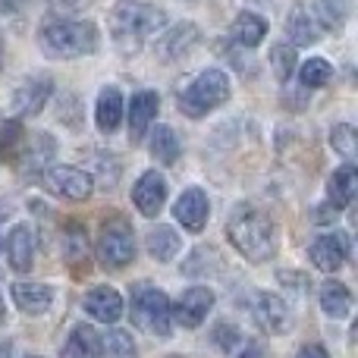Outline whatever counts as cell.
<instances>
[{
	"mask_svg": "<svg viewBox=\"0 0 358 358\" xmlns=\"http://www.w3.org/2000/svg\"><path fill=\"white\" fill-rule=\"evenodd\" d=\"M164 25V10L145 0H120L110 13V35L123 57L142 50V41Z\"/></svg>",
	"mask_w": 358,
	"mask_h": 358,
	"instance_id": "obj_1",
	"label": "cell"
},
{
	"mask_svg": "<svg viewBox=\"0 0 358 358\" xmlns=\"http://www.w3.org/2000/svg\"><path fill=\"white\" fill-rule=\"evenodd\" d=\"M233 245L245 255L248 261H271L273 252H277V229H273V220L267 214H261L258 208H239L233 214L227 227Z\"/></svg>",
	"mask_w": 358,
	"mask_h": 358,
	"instance_id": "obj_2",
	"label": "cell"
},
{
	"mask_svg": "<svg viewBox=\"0 0 358 358\" xmlns=\"http://www.w3.org/2000/svg\"><path fill=\"white\" fill-rule=\"evenodd\" d=\"M41 50L54 60H69V57L92 54L98 48V29L88 19H54L38 31Z\"/></svg>",
	"mask_w": 358,
	"mask_h": 358,
	"instance_id": "obj_3",
	"label": "cell"
},
{
	"mask_svg": "<svg viewBox=\"0 0 358 358\" xmlns=\"http://www.w3.org/2000/svg\"><path fill=\"white\" fill-rule=\"evenodd\" d=\"M229 98V79L223 69H204L192 79V85H185L179 92V110L185 117L198 120L204 113H210L214 107H220Z\"/></svg>",
	"mask_w": 358,
	"mask_h": 358,
	"instance_id": "obj_4",
	"label": "cell"
},
{
	"mask_svg": "<svg viewBox=\"0 0 358 358\" xmlns=\"http://www.w3.org/2000/svg\"><path fill=\"white\" fill-rule=\"evenodd\" d=\"M129 311H132V324L138 330L151 336H167L170 334V299L164 289L151 283H138L132 289V302H129Z\"/></svg>",
	"mask_w": 358,
	"mask_h": 358,
	"instance_id": "obj_5",
	"label": "cell"
},
{
	"mask_svg": "<svg viewBox=\"0 0 358 358\" xmlns=\"http://www.w3.org/2000/svg\"><path fill=\"white\" fill-rule=\"evenodd\" d=\"M136 258V236H132V227L126 217L110 214L104 223H101V236H98V261L104 267H126Z\"/></svg>",
	"mask_w": 358,
	"mask_h": 358,
	"instance_id": "obj_6",
	"label": "cell"
},
{
	"mask_svg": "<svg viewBox=\"0 0 358 358\" xmlns=\"http://www.w3.org/2000/svg\"><path fill=\"white\" fill-rule=\"evenodd\" d=\"M44 185H48L50 192H57V195H63V198H73V201H85L94 189L92 176L79 167H48Z\"/></svg>",
	"mask_w": 358,
	"mask_h": 358,
	"instance_id": "obj_7",
	"label": "cell"
},
{
	"mask_svg": "<svg viewBox=\"0 0 358 358\" xmlns=\"http://www.w3.org/2000/svg\"><path fill=\"white\" fill-rule=\"evenodd\" d=\"M308 258H311V264H315L317 271H327V273L340 271L343 261L349 258V236H343V233L317 236V239L311 242V248H308Z\"/></svg>",
	"mask_w": 358,
	"mask_h": 358,
	"instance_id": "obj_8",
	"label": "cell"
},
{
	"mask_svg": "<svg viewBox=\"0 0 358 358\" xmlns=\"http://www.w3.org/2000/svg\"><path fill=\"white\" fill-rule=\"evenodd\" d=\"M255 321L267 330V334H286L292 327V317L286 302L277 296V292H258L255 299Z\"/></svg>",
	"mask_w": 358,
	"mask_h": 358,
	"instance_id": "obj_9",
	"label": "cell"
},
{
	"mask_svg": "<svg viewBox=\"0 0 358 358\" xmlns=\"http://www.w3.org/2000/svg\"><path fill=\"white\" fill-rule=\"evenodd\" d=\"M132 201H136V208L142 210L145 217H157L164 201H167V179L157 173V170H148V173L136 182V189H132Z\"/></svg>",
	"mask_w": 358,
	"mask_h": 358,
	"instance_id": "obj_10",
	"label": "cell"
},
{
	"mask_svg": "<svg viewBox=\"0 0 358 358\" xmlns=\"http://www.w3.org/2000/svg\"><path fill=\"white\" fill-rule=\"evenodd\" d=\"M210 308H214V292H210L208 286H192V289H185L176 302V321L192 330L208 317Z\"/></svg>",
	"mask_w": 358,
	"mask_h": 358,
	"instance_id": "obj_11",
	"label": "cell"
},
{
	"mask_svg": "<svg viewBox=\"0 0 358 358\" xmlns=\"http://www.w3.org/2000/svg\"><path fill=\"white\" fill-rule=\"evenodd\" d=\"M173 214L189 233H201L204 223H208V195L201 189H185L179 195Z\"/></svg>",
	"mask_w": 358,
	"mask_h": 358,
	"instance_id": "obj_12",
	"label": "cell"
},
{
	"mask_svg": "<svg viewBox=\"0 0 358 358\" xmlns=\"http://www.w3.org/2000/svg\"><path fill=\"white\" fill-rule=\"evenodd\" d=\"M85 311L92 317H98L101 324H113L123 315V299H120V292L110 289V286H98V289H92L85 296Z\"/></svg>",
	"mask_w": 358,
	"mask_h": 358,
	"instance_id": "obj_13",
	"label": "cell"
},
{
	"mask_svg": "<svg viewBox=\"0 0 358 358\" xmlns=\"http://www.w3.org/2000/svg\"><path fill=\"white\" fill-rule=\"evenodd\" d=\"M157 94L155 92H138L132 94V104H129V136L132 142H142L145 132H148L151 120L157 117Z\"/></svg>",
	"mask_w": 358,
	"mask_h": 358,
	"instance_id": "obj_14",
	"label": "cell"
},
{
	"mask_svg": "<svg viewBox=\"0 0 358 358\" xmlns=\"http://www.w3.org/2000/svg\"><path fill=\"white\" fill-rule=\"evenodd\" d=\"M355 192H358V170H355V164H343V167L336 170V173L330 176V182H327L330 204H334L336 210L349 208V204L355 201Z\"/></svg>",
	"mask_w": 358,
	"mask_h": 358,
	"instance_id": "obj_15",
	"label": "cell"
},
{
	"mask_svg": "<svg viewBox=\"0 0 358 358\" xmlns=\"http://www.w3.org/2000/svg\"><path fill=\"white\" fill-rule=\"evenodd\" d=\"M6 255H10V264L13 271H31V261H35V236L25 223L13 227L10 233V242H6Z\"/></svg>",
	"mask_w": 358,
	"mask_h": 358,
	"instance_id": "obj_16",
	"label": "cell"
},
{
	"mask_svg": "<svg viewBox=\"0 0 358 358\" xmlns=\"http://www.w3.org/2000/svg\"><path fill=\"white\" fill-rule=\"evenodd\" d=\"M48 98H50V82L48 79H31L16 92V98H13V110H16V117H35V113H41V107H44Z\"/></svg>",
	"mask_w": 358,
	"mask_h": 358,
	"instance_id": "obj_17",
	"label": "cell"
},
{
	"mask_svg": "<svg viewBox=\"0 0 358 358\" xmlns=\"http://www.w3.org/2000/svg\"><path fill=\"white\" fill-rule=\"evenodd\" d=\"M195 41H198V29L192 22H182L161 38L157 54H161L164 60H182V54H189V50L195 48Z\"/></svg>",
	"mask_w": 358,
	"mask_h": 358,
	"instance_id": "obj_18",
	"label": "cell"
},
{
	"mask_svg": "<svg viewBox=\"0 0 358 358\" xmlns=\"http://www.w3.org/2000/svg\"><path fill=\"white\" fill-rule=\"evenodd\" d=\"M50 286L44 283H13V302L25 311V315H44L50 308Z\"/></svg>",
	"mask_w": 358,
	"mask_h": 358,
	"instance_id": "obj_19",
	"label": "cell"
},
{
	"mask_svg": "<svg viewBox=\"0 0 358 358\" xmlns=\"http://www.w3.org/2000/svg\"><path fill=\"white\" fill-rule=\"evenodd\" d=\"M50 157H54V142H50V136H35L25 142L16 164L22 173H38L41 167H50Z\"/></svg>",
	"mask_w": 358,
	"mask_h": 358,
	"instance_id": "obj_20",
	"label": "cell"
},
{
	"mask_svg": "<svg viewBox=\"0 0 358 358\" xmlns=\"http://www.w3.org/2000/svg\"><path fill=\"white\" fill-rule=\"evenodd\" d=\"M63 358H101V336L94 327L79 324L69 334L66 346H63Z\"/></svg>",
	"mask_w": 358,
	"mask_h": 358,
	"instance_id": "obj_21",
	"label": "cell"
},
{
	"mask_svg": "<svg viewBox=\"0 0 358 358\" xmlns=\"http://www.w3.org/2000/svg\"><path fill=\"white\" fill-rule=\"evenodd\" d=\"M286 31H289L292 48H296V44L308 48V44H315L317 38H321V25L315 22V16H311L305 6H292L289 22H286Z\"/></svg>",
	"mask_w": 358,
	"mask_h": 358,
	"instance_id": "obj_22",
	"label": "cell"
},
{
	"mask_svg": "<svg viewBox=\"0 0 358 358\" xmlns=\"http://www.w3.org/2000/svg\"><path fill=\"white\" fill-rule=\"evenodd\" d=\"M321 308L327 317L340 321V317H346L349 311H352V292L343 283H336V280H327V283L321 286Z\"/></svg>",
	"mask_w": 358,
	"mask_h": 358,
	"instance_id": "obj_23",
	"label": "cell"
},
{
	"mask_svg": "<svg viewBox=\"0 0 358 358\" xmlns=\"http://www.w3.org/2000/svg\"><path fill=\"white\" fill-rule=\"evenodd\" d=\"M267 35V19L258 16V13H239L233 22V38L242 48H255L261 38Z\"/></svg>",
	"mask_w": 358,
	"mask_h": 358,
	"instance_id": "obj_24",
	"label": "cell"
},
{
	"mask_svg": "<svg viewBox=\"0 0 358 358\" xmlns=\"http://www.w3.org/2000/svg\"><path fill=\"white\" fill-rule=\"evenodd\" d=\"M120 120H123V98H120L117 88H104L98 98V129L117 132Z\"/></svg>",
	"mask_w": 358,
	"mask_h": 358,
	"instance_id": "obj_25",
	"label": "cell"
},
{
	"mask_svg": "<svg viewBox=\"0 0 358 358\" xmlns=\"http://www.w3.org/2000/svg\"><path fill=\"white\" fill-rule=\"evenodd\" d=\"M25 142H29V136H25L22 123L19 120H6L3 126H0V157L10 164L19 161V155H22Z\"/></svg>",
	"mask_w": 358,
	"mask_h": 358,
	"instance_id": "obj_26",
	"label": "cell"
},
{
	"mask_svg": "<svg viewBox=\"0 0 358 358\" xmlns=\"http://www.w3.org/2000/svg\"><path fill=\"white\" fill-rule=\"evenodd\" d=\"M151 157H155L157 164H164V167L176 164L179 142H176V132L170 129V126H157L155 129V136H151Z\"/></svg>",
	"mask_w": 358,
	"mask_h": 358,
	"instance_id": "obj_27",
	"label": "cell"
},
{
	"mask_svg": "<svg viewBox=\"0 0 358 358\" xmlns=\"http://www.w3.org/2000/svg\"><path fill=\"white\" fill-rule=\"evenodd\" d=\"M66 261L69 267L85 273L88 267V242H85V227L79 223H69L66 227Z\"/></svg>",
	"mask_w": 358,
	"mask_h": 358,
	"instance_id": "obj_28",
	"label": "cell"
},
{
	"mask_svg": "<svg viewBox=\"0 0 358 358\" xmlns=\"http://www.w3.org/2000/svg\"><path fill=\"white\" fill-rule=\"evenodd\" d=\"M148 252L155 255L157 261H170L173 255L179 252V236H176V229H170V227H155L148 233Z\"/></svg>",
	"mask_w": 358,
	"mask_h": 358,
	"instance_id": "obj_29",
	"label": "cell"
},
{
	"mask_svg": "<svg viewBox=\"0 0 358 358\" xmlns=\"http://www.w3.org/2000/svg\"><path fill=\"white\" fill-rule=\"evenodd\" d=\"M101 352L107 358H136V346L126 330H110L107 336H101Z\"/></svg>",
	"mask_w": 358,
	"mask_h": 358,
	"instance_id": "obj_30",
	"label": "cell"
},
{
	"mask_svg": "<svg viewBox=\"0 0 358 358\" xmlns=\"http://www.w3.org/2000/svg\"><path fill=\"white\" fill-rule=\"evenodd\" d=\"M330 145H334L336 155H343L349 164H352V157H355V151H358V132L349 123L334 126V132H330Z\"/></svg>",
	"mask_w": 358,
	"mask_h": 358,
	"instance_id": "obj_31",
	"label": "cell"
},
{
	"mask_svg": "<svg viewBox=\"0 0 358 358\" xmlns=\"http://www.w3.org/2000/svg\"><path fill=\"white\" fill-rule=\"evenodd\" d=\"M330 76H334V66H330L327 60H321V57H311L308 63H302V85H305V88H321V85H327Z\"/></svg>",
	"mask_w": 358,
	"mask_h": 358,
	"instance_id": "obj_32",
	"label": "cell"
},
{
	"mask_svg": "<svg viewBox=\"0 0 358 358\" xmlns=\"http://www.w3.org/2000/svg\"><path fill=\"white\" fill-rule=\"evenodd\" d=\"M315 13H317L315 22L321 25V29H340L343 16H346V6H343L340 0H317Z\"/></svg>",
	"mask_w": 358,
	"mask_h": 358,
	"instance_id": "obj_33",
	"label": "cell"
},
{
	"mask_svg": "<svg viewBox=\"0 0 358 358\" xmlns=\"http://www.w3.org/2000/svg\"><path fill=\"white\" fill-rule=\"evenodd\" d=\"M271 66H273V76L280 82H286L292 76V69H296V48L292 44H277L271 50Z\"/></svg>",
	"mask_w": 358,
	"mask_h": 358,
	"instance_id": "obj_34",
	"label": "cell"
},
{
	"mask_svg": "<svg viewBox=\"0 0 358 358\" xmlns=\"http://www.w3.org/2000/svg\"><path fill=\"white\" fill-rule=\"evenodd\" d=\"M239 330L233 327V324H220V327L214 330V343H217V349H220V352H233L236 346H239Z\"/></svg>",
	"mask_w": 358,
	"mask_h": 358,
	"instance_id": "obj_35",
	"label": "cell"
},
{
	"mask_svg": "<svg viewBox=\"0 0 358 358\" xmlns=\"http://www.w3.org/2000/svg\"><path fill=\"white\" fill-rule=\"evenodd\" d=\"M296 358H327V349L317 346V343H308V346L299 349V355H296Z\"/></svg>",
	"mask_w": 358,
	"mask_h": 358,
	"instance_id": "obj_36",
	"label": "cell"
},
{
	"mask_svg": "<svg viewBox=\"0 0 358 358\" xmlns=\"http://www.w3.org/2000/svg\"><path fill=\"white\" fill-rule=\"evenodd\" d=\"M239 358H264V349H261L258 343H248V346L239 352Z\"/></svg>",
	"mask_w": 358,
	"mask_h": 358,
	"instance_id": "obj_37",
	"label": "cell"
},
{
	"mask_svg": "<svg viewBox=\"0 0 358 358\" xmlns=\"http://www.w3.org/2000/svg\"><path fill=\"white\" fill-rule=\"evenodd\" d=\"M19 0H0V13H16Z\"/></svg>",
	"mask_w": 358,
	"mask_h": 358,
	"instance_id": "obj_38",
	"label": "cell"
},
{
	"mask_svg": "<svg viewBox=\"0 0 358 358\" xmlns=\"http://www.w3.org/2000/svg\"><path fill=\"white\" fill-rule=\"evenodd\" d=\"M13 355V346L10 343H0V358H10Z\"/></svg>",
	"mask_w": 358,
	"mask_h": 358,
	"instance_id": "obj_39",
	"label": "cell"
},
{
	"mask_svg": "<svg viewBox=\"0 0 358 358\" xmlns=\"http://www.w3.org/2000/svg\"><path fill=\"white\" fill-rule=\"evenodd\" d=\"M3 317H6V311H3V299H0V324H3Z\"/></svg>",
	"mask_w": 358,
	"mask_h": 358,
	"instance_id": "obj_40",
	"label": "cell"
},
{
	"mask_svg": "<svg viewBox=\"0 0 358 358\" xmlns=\"http://www.w3.org/2000/svg\"><path fill=\"white\" fill-rule=\"evenodd\" d=\"M0 63H3V35H0Z\"/></svg>",
	"mask_w": 358,
	"mask_h": 358,
	"instance_id": "obj_41",
	"label": "cell"
},
{
	"mask_svg": "<svg viewBox=\"0 0 358 358\" xmlns=\"http://www.w3.org/2000/svg\"><path fill=\"white\" fill-rule=\"evenodd\" d=\"M252 3H267V0H252Z\"/></svg>",
	"mask_w": 358,
	"mask_h": 358,
	"instance_id": "obj_42",
	"label": "cell"
},
{
	"mask_svg": "<svg viewBox=\"0 0 358 358\" xmlns=\"http://www.w3.org/2000/svg\"><path fill=\"white\" fill-rule=\"evenodd\" d=\"M29 358H41V355H29Z\"/></svg>",
	"mask_w": 358,
	"mask_h": 358,
	"instance_id": "obj_43",
	"label": "cell"
}]
</instances>
